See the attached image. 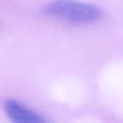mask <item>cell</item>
Instances as JSON below:
<instances>
[{"instance_id":"2","label":"cell","mask_w":123,"mask_h":123,"mask_svg":"<svg viewBox=\"0 0 123 123\" xmlns=\"http://www.w3.org/2000/svg\"><path fill=\"white\" fill-rule=\"evenodd\" d=\"M4 111L9 119L14 123H44L46 119L36 111L22 103L10 99L4 104Z\"/></svg>"},{"instance_id":"1","label":"cell","mask_w":123,"mask_h":123,"mask_svg":"<svg viewBox=\"0 0 123 123\" xmlns=\"http://www.w3.org/2000/svg\"><path fill=\"white\" fill-rule=\"evenodd\" d=\"M43 12L50 17L77 26L93 24L102 16L98 7L78 0H53L43 7Z\"/></svg>"}]
</instances>
